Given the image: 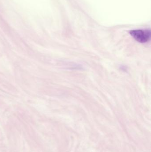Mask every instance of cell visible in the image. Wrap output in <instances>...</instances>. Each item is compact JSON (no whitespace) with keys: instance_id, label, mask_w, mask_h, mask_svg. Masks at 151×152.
<instances>
[{"instance_id":"1","label":"cell","mask_w":151,"mask_h":152,"mask_svg":"<svg viewBox=\"0 0 151 152\" xmlns=\"http://www.w3.org/2000/svg\"><path fill=\"white\" fill-rule=\"evenodd\" d=\"M130 34L135 40L142 43L147 42L150 39L151 32L149 30H133L130 31Z\"/></svg>"}]
</instances>
